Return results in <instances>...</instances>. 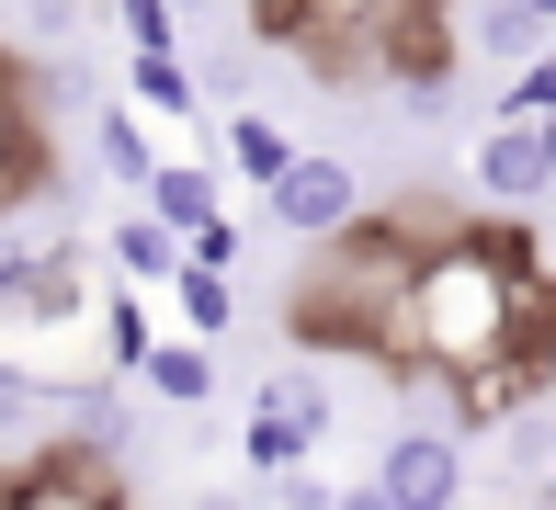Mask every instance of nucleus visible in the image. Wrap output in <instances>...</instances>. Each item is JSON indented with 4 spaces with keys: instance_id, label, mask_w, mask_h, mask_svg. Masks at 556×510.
<instances>
[{
    "instance_id": "nucleus-1",
    "label": "nucleus",
    "mask_w": 556,
    "mask_h": 510,
    "mask_svg": "<svg viewBox=\"0 0 556 510\" xmlns=\"http://www.w3.org/2000/svg\"><path fill=\"white\" fill-rule=\"evenodd\" d=\"M397 364H443V374H500L522 364V272L489 262V250H432L420 284L397 295L387 318Z\"/></svg>"
},
{
    "instance_id": "nucleus-2",
    "label": "nucleus",
    "mask_w": 556,
    "mask_h": 510,
    "mask_svg": "<svg viewBox=\"0 0 556 510\" xmlns=\"http://www.w3.org/2000/svg\"><path fill=\"white\" fill-rule=\"evenodd\" d=\"M466 499V431L443 420H409L375 443V466L341 488V510H454Z\"/></svg>"
},
{
    "instance_id": "nucleus-3",
    "label": "nucleus",
    "mask_w": 556,
    "mask_h": 510,
    "mask_svg": "<svg viewBox=\"0 0 556 510\" xmlns=\"http://www.w3.org/2000/svg\"><path fill=\"white\" fill-rule=\"evenodd\" d=\"M262 204H273V227H285V239H318V250H330V239L364 227V170L330 160V148H295V170H285Z\"/></svg>"
},
{
    "instance_id": "nucleus-4",
    "label": "nucleus",
    "mask_w": 556,
    "mask_h": 510,
    "mask_svg": "<svg viewBox=\"0 0 556 510\" xmlns=\"http://www.w3.org/2000/svg\"><path fill=\"white\" fill-rule=\"evenodd\" d=\"M466 170H477L489 204H545L556 193V114H489L477 148H466Z\"/></svg>"
},
{
    "instance_id": "nucleus-5",
    "label": "nucleus",
    "mask_w": 556,
    "mask_h": 510,
    "mask_svg": "<svg viewBox=\"0 0 556 510\" xmlns=\"http://www.w3.org/2000/svg\"><path fill=\"white\" fill-rule=\"evenodd\" d=\"M103 262H114L125 295H170V284H182V262H193V239H182V227H160V216L137 204L125 227H103Z\"/></svg>"
},
{
    "instance_id": "nucleus-6",
    "label": "nucleus",
    "mask_w": 556,
    "mask_h": 510,
    "mask_svg": "<svg viewBox=\"0 0 556 510\" xmlns=\"http://www.w3.org/2000/svg\"><path fill=\"white\" fill-rule=\"evenodd\" d=\"M330 443V431H307L295 408H262L250 397V431H239V466H250V488H285V476H307V454Z\"/></svg>"
},
{
    "instance_id": "nucleus-7",
    "label": "nucleus",
    "mask_w": 556,
    "mask_h": 510,
    "mask_svg": "<svg viewBox=\"0 0 556 510\" xmlns=\"http://www.w3.org/2000/svg\"><path fill=\"white\" fill-rule=\"evenodd\" d=\"M137 386L170 397V408H205V397H216V341H193V329L148 341V352H137Z\"/></svg>"
},
{
    "instance_id": "nucleus-8",
    "label": "nucleus",
    "mask_w": 556,
    "mask_h": 510,
    "mask_svg": "<svg viewBox=\"0 0 556 510\" xmlns=\"http://www.w3.org/2000/svg\"><path fill=\"white\" fill-rule=\"evenodd\" d=\"M58 431L91 443V454H125V443H137V408H125L114 374H80V386H58Z\"/></svg>"
},
{
    "instance_id": "nucleus-9",
    "label": "nucleus",
    "mask_w": 556,
    "mask_h": 510,
    "mask_svg": "<svg viewBox=\"0 0 556 510\" xmlns=\"http://www.w3.org/2000/svg\"><path fill=\"white\" fill-rule=\"evenodd\" d=\"M466 35L489 46L500 68H522V58H545V46H556V12H545V0H477Z\"/></svg>"
},
{
    "instance_id": "nucleus-10",
    "label": "nucleus",
    "mask_w": 556,
    "mask_h": 510,
    "mask_svg": "<svg viewBox=\"0 0 556 510\" xmlns=\"http://www.w3.org/2000/svg\"><path fill=\"white\" fill-rule=\"evenodd\" d=\"M148 216H160V227H182V239L227 227V216H216V170H205V160H160V182H148Z\"/></svg>"
},
{
    "instance_id": "nucleus-11",
    "label": "nucleus",
    "mask_w": 556,
    "mask_h": 510,
    "mask_svg": "<svg viewBox=\"0 0 556 510\" xmlns=\"http://www.w3.org/2000/svg\"><path fill=\"white\" fill-rule=\"evenodd\" d=\"M125 102H137V114H160V125H193V114H205L182 46H170V58H125Z\"/></svg>"
},
{
    "instance_id": "nucleus-12",
    "label": "nucleus",
    "mask_w": 556,
    "mask_h": 510,
    "mask_svg": "<svg viewBox=\"0 0 556 510\" xmlns=\"http://www.w3.org/2000/svg\"><path fill=\"white\" fill-rule=\"evenodd\" d=\"M227 170H239V182H285V170H295V137H285V125H273V114H227Z\"/></svg>"
},
{
    "instance_id": "nucleus-13",
    "label": "nucleus",
    "mask_w": 556,
    "mask_h": 510,
    "mask_svg": "<svg viewBox=\"0 0 556 510\" xmlns=\"http://www.w3.org/2000/svg\"><path fill=\"white\" fill-rule=\"evenodd\" d=\"M170 306H182V329H193V341H216V329L239 318V284H227V262H182Z\"/></svg>"
},
{
    "instance_id": "nucleus-14",
    "label": "nucleus",
    "mask_w": 556,
    "mask_h": 510,
    "mask_svg": "<svg viewBox=\"0 0 556 510\" xmlns=\"http://www.w3.org/2000/svg\"><path fill=\"white\" fill-rule=\"evenodd\" d=\"M35 420H58V386H35V364L0 352V443H23Z\"/></svg>"
},
{
    "instance_id": "nucleus-15",
    "label": "nucleus",
    "mask_w": 556,
    "mask_h": 510,
    "mask_svg": "<svg viewBox=\"0 0 556 510\" xmlns=\"http://www.w3.org/2000/svg\"><path fill=\"white\" fill-rule=\"evenodd\" d=\"M114 35H125V58H170L182 46V0H114Z\"/></svg>"
},
{
    "instance_id": "nucleus-16",
    "label": "nucleus",
    "mask_w": 556,
    "mask_h": 510,
    "mask_svg": "<svg viewBox=\"0 0 556 510\" xmlns=\"http://www.w3.org/2000/svg\"><path fill=\"white\" fill-rule=\"evenodd\" d=\"M91 137H103V160H114V182H160V160H148V137H137V114H103V125H91Z\"/></svg>"
},
{
    "instance_id": "nucleus-17",
    "label": "nucleus",
    "mask_w": 556,
    "mask_h": 510,
    "mask_svg": "<svg viewBox=\"0 0 556 510\" xmlns=\"http://www.w3.org/2000/svg\"><path fill=\"white\" fill-rule=\"evenodd\" d=\"M500 114H556V46L511 68V91H500Z\"/></svg>"
},
{
    "instance_id": "nucleus-18",
    "label": "nucleus",
    "mask_w": 556,
    "mask_h": 510,
    "mask_svg": "<svg viewBox=\"0 0 556 510\" xmlns=\"http://www.w3.org/2000/svg\"><path fill=\"white\" fill-rule=\"evenodd\" d=\"M35 250H46V239H23V227L0 216V306H12L23 284H35Z\"/></svg>"
},
{
    "instance_id": "nucleus-19",
    "label": "nucleus",
    "mask_w": 556,
    "mask_h": 510,
    "mask_svg": "<svg viewBox=\"0 0 556 510\" xmlns=\"http://www.w3.org/2000/svg\"><path fill=\"white\" fill-rule=\"evenodd\" d=\"M23 510H103V499L68 488V476H35V488H23Z\"/></svg>"
},
{
    "instance_id": "nucleus-20",
    "label": "nucleus",
    "mask_w": 556,
    "mask_h": 510,
    "mask_svg": "<svg viewBox=\"0 0 556 510\" xmlns=\"http://www.w3.org/2000/svg\"><path fill=\"white\" fill-rule=\"evenodd\" d=\"M318 23H375V12H397V0H307Z\"/></svg>"
},
{
    "instance_id": "nucleus-21",
    "label": "nucleus",
    "mask_w": 556,
    "mask_h": 510,
    "mask_svg": "<svg viewBox=\"0 0 556 510\" xmlns=\"http://www.w3.org/2000/svg\"><path fill=\"white\" fill-rule=\"evenodd\" d=\"M193 510H250V488H193Z\"/></svg>"
},
{
    "instance_id": "nucleus-22",
    "label": "nucleus",
    "mask_w": 556,
    "mask_h": 510,
    "mask_svg": "<svg viewBox=\"0 0 556 510\" xmlns=\"http://www.w3.org/2000/svg\"><path fill=\"white\" fill-rule=\"evenodd\" d=\"M545 295H556V250H545Z\"/></svg>"
},
{
    "instance_id": "nucleus-23",
    "label": "nucleus",
    "mask_w": 556,
    "mask_h": 510,
    "mask_svg": "<svg viewBox=\"0 0 556 510\" xmlns=\"http://www.w3.org/2000/svg\"><path fill=\"white\" fill-rule=\"evenodd\" d=\"M545 386H556V341H545Z\"/></svg>"
},
{
    "instance_id": "nucleus-24",
    "label": "nucleus",
    "mask_w": 556,
    "mask_h": 510,
    "mask_svg": "<svg viewBox=\"0 0 556 510\" xmlns=\"http://www.w3.org/2000/svg\"><path fill=\"white\" fill-rule=\"evenodd\" d=\"M182 12H216V0H182Z\"/></svg>"
},
{
    "instance_id": "nucleus-25",
    "label": "nucleus",
    "mask_w": 556,
    "mask_h": 510,
    "mask_svg": "<svg viewBox=\"0 0 556 510\" xmlns=\"http://www.w3.org/2000/svg\"><path fill=\"white\" fill-rule=\"evenodd\" d=\"M545 12H556V0H545Z\"/></svg>"
}]
</instances>
